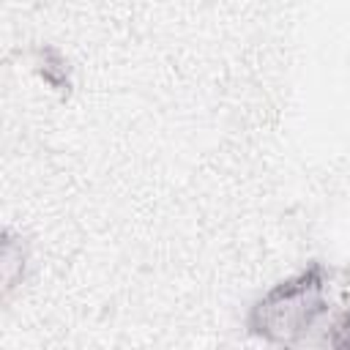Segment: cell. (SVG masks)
Returning <instances> with one entry per match:
<instances>
[{
  "mask_svg": "<svg viewBox=\"0 0 350 350\" xmlns=\"http://www.w3.org/2000/svg\"><path fill=\"white\" fill-rule=\"evenodd\" d=\"M323 309V271L320 265H312L257 301L249 314V328L273 342H293L312 328Z\"/></svg>",
  "mask_w": 350,
  "mask_h": 350,
  "instance_id": "cell-1",
  "label": "cell"
},
{
  "mask_svg": "<svg viewBox=\"0 0 350 350\" xmlns=\"http://www.w3.org/2000/svg\"><path fill=\"white\" fill-rule=\"evenodd\" d=\"M334 345H336V347H350V309H347L345 320H342V323H339V328H336Z\"/></svg>",
  "mask_w": 350,
  "mask_h": 350,
  "instance_id": "cell-2",
  "label": "cell"
}]
</instances>
